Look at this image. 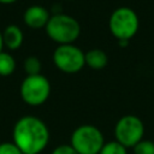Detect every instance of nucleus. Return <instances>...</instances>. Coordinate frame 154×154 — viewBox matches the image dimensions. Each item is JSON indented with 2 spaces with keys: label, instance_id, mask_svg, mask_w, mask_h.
I'll return each mask as SVG.
<instances>
[{
  "label": "nucleus",
  "instance_id": "1",
  "mask_svg": "<svg viewBox=\"0 0 154 154\" xmlns=\"http://www.w3.org/2000/svg\"><path fill=\"white\" fill-rule=\"evenodd\" d=\"M13 143L23 154H40L48 144L49 131L37 117L24 116L13 126Z\"/></svg>",
  "mask_w": 154,
  "mask_h": 154
},
{
  "label": "nucleus",
  "instance_id": "2",
  "mask_svg": "<svg viewBox=\"0 0 154 154\" xmlns=\"http://www.w3.org/2000/svg\"><path fill=\"white\" fill-rule=\"evenodd\" d=\"M45 29L48 37L59 45L73 43L81 34L78 20L69 14H64L63 12L52 14Z\"/></svg>",
  "mask_w": 154,
  "mask_h": 154
},
{
  "label": "nucleus",
  "instance_id": "3",
  "mask_svg": "<svg viewBox=\"0 0 154 154\" xmlns=\"http://www.w3.org/2000/svg\"><path fill=\"white\" fill-rule=\"evenodd\" d=\"M108 26L111 34L118 41H129L136 35L140 26V20L137 13L132 8L122 6L112 12Z\"/></svg>",
  "mask_w": 154,
  "mask_h": 154
},
{
  "label": "nucleus",
  "instance_id": "4",
  "mask_svg": "<svg viewBox=\"0 0 154 154\" xmlns=\"http://www.w3.org/2000/svg\"><path fill=\"white\" fill-rule=\"evenodd\" d=\"M103 144L102 132L90 124L76 128L71 135V147L78 154H99Z\"/></svg>",
  "mask_w": 154,
  "mask_h": 154
},
{
  "label": "nucleus",
  "instance_id": "5",
  "mask_svg": "<svg viewBox=\"0 0 154 154\" xmlns=\"http://www.w3.org/2000/svg\"><path fill=\"white\" fill-rule=\"evenodd\" d=\"M20 96L30 106H40L47 101L51 94V83L43 75L26 76L20 84Z\"/></svg>",
  "mask_w": 154,
  "mask_h": 154
},
{
  "label": "nucleus",
  "instance_id": "6",
  "mask_svg": "<svg viewBox=\"0 0 154 154\" xmlns=\"http://www.w3.org/2000/svg\"><path fill=\"white\" fill-rule=\"evenodd\" d=\"M144 125L142 120L132 114L123 116L114 126L116 141L122 143L124 147H135L140 141L143 140Z\"/></svg>",
  "mask_w": 154,
  "mask_h": 154
},
{
  "label": "nucleus",
  "instance_id": "7",
  "mask_svg": "<svg viewBox=\"0 0 154 154\" xmlns=\"http://www.w3.org/2000/svg\"><path fill=\"white\" fill-rule=\"evenodd\" d=\"M53 63L65 73H77L85 65L84 52L72 43L59 45L53 52Z\"/></svg>",
  "mask_w": 154,
  "mask_h": 154
},
{
  "label": "nucleus",
  "instance_id": "8",
  "mask_svg": "<svg viewBox=\"0 0 154 154\" xmlns=\"http://www.w3.org/2000/svg\"><path fill=\"white\" fill-rule=\"evenodd\" d=\"M49 18H51V14L48 10L40 5H32L28 7L23 16L24 23L29 28H32V29L46 28Z\"/></svg>",
  "mask_w": 154,
  "mask_h": 154
},
{
  "label": "nucleus",
  "instance_id": "9",
  "mask_svg": "<svg viewBox=\"0 0 154 154\" xmlns=\"http://www.w3.org/2000/svg\"><path fill=\"white\" fill-rule=\"evenodd\" d=\"M23 31L20 30L19 26L14 24H10L5 28L2 31V40H4V46H6L8 49H17L22 46L23 43Z\"/></svg>",
  "mask_w": 154,
  "mask_h": 154
},
{
  "label": "nucleus",
  "instance_id": "10",
  "mask_svg": "<svg viewBox=\"0 0 154 154\" xmlns=\"http://www.w3.org/2000/svg\"><path fill=\"white\" fill-rule=\"evenodd\" d=\"M84 59H85V65H88L93 70H101L108 63L107 54L102 49H99V48H94V49L85 52Z\"/></svg>",
  "mask_w": 154,
  "mask_h": 154
},
{
  "label": "nucleus",
  "instance_id": "11",
  "mask_svg": "<svg viewBox=\"0 0 154 154\" xmlns=\"http://www.w3.org/2000/svg\"><path fill=\"white\" fill-rule=\"evenodd\" d=\"M16 69V60L10 53H0V76H10Z\"/></svg>",
  "mask_w": 154,
  "mask_h": 154
},
{
  "label": "nucleus",
  "instance_id": "12",
  "mask_svg": "<svg viewBox=\"0 0 154 154\" xmlns=\"http://www.w3.org/2000/svg\"><path fill=\"white\" fill-rule=\"evenodd\" d=\"M42 69L41 61L36 57H28L24 60V70L26 72V76H34V75H40Z\"/></svg>",
  "mask_w": 154,
  "mask_h": 154
},
{
  "label": "nucleus",
  "instance_id": "13",
  "mask_svg": "<svg viewBox=\"0 0 154 154\" xmlns=\"http://www.w3.org/2000/svg\"><path fill=\"white\" fill-rule=\"evenodd\" d=\"M99 154H128L126 147H124L118 141H111L103 144Z\"/></svg>",
  "mask_w": 154,
  "mask_h": 154
},
{
  "label": "nucleus",
  "instance_id": "14",
  "mask_svg": "<svg viewBox=\"0 0 154 154\" xmlns=\"http://www.w3.org/2000/svg\"><path fill=\"white\" fill-rule=\"evenodd\" d=\"M134 154H154V142L142 140L134 147Z\"/></svg>",
  "mask_w": 154,
  "mask_h": 154
},
{
  "label": "nucleus",
  "instance_id": "15",
  "mask_svg": "<svg viewBox=\"0 0 154 154\" xmlns=\"http://www.w3.org/2000/svg\"><path fill=\"white\" fill-rule=\"evenodd\" d=\"M0 154H23L13 142L0 143Z\"/></svg>",
  "mask_w": 154,
  "mask_h": 154
},
{
  "label": "nucleus",
  "instance_id": "16",
  "mask_svg": "<svg viewBox=\"0 0 154 154\" xmlns=\"http://www.w3.org/2000/svg\"><path fill=\"white\" fill-rule=\"evenodd\" d=\"M52 154H78V153L71 147V144H61L54 148Z\"/></svg>",
  "mask_w": 154,
  "mask_h": 154
},
{
  "label": "nucleus",
  "instance_id": "17",
  "mask_svg": "<svg viewBox=\"0 0 154 154\" xmlns=\"http://www.w3.org/2000/svg\"><path fill=\"white\" fill-rule=\"evenodd\" d=\"M2 48H4V40H2V32L0 31V53L2 52Z\"/></svg>",
  "mask_w": 154,
  "mask_h": 154
},
{
  "label": "nucleus",
  "instance_id": "18",
  "mask_svg": "<svg viewBox=\"0 0 154 154\" xmlns=\"http://www.w3.org/2000/svg\"><path fill=\"white\" fill-rule=\"evenodd\" d=\"M17 0H0L1 4H12V2H16Z\"/></svg>",
  "mask_w": 154,
  "mask_h": 154
}]
</instances>
